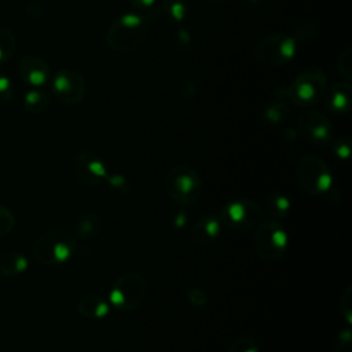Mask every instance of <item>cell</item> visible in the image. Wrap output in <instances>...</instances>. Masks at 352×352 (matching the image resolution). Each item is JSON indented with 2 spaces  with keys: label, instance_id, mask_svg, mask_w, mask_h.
Here are the masks:
<instances>
[{
  "label": "cell",
  "instance_id": "obj_6",
  "mask_svg": "<svg viewBox=\"0 0 352 352\" xmlns=\"http://www.w3.org/2000/svg\"><path fill=\"white\" fill-rule=\"evenodd\" d=\"M297 52V40L285 33H276L261 40L253 50L254 59L264 66H283Z\"/></svg>",
  "mask_w": 352,
  "mask_h": 352
},
{
  "label": "cell",
  "instance_id": "obj_20",
  "mask_svg": "<svg viewBox=\"0 0 352 352\" xmlns=\"http://www.w3.org/2000/svg\"><path fill=\"white\" fill-rule=\"evenodd\" d=\"M23 109L30 113V114H41L44 113L48 106H50V96L38 89V88H32L30 91H28L23 96Z\"/></svg>",
  "mask_w": 352,
  "mask_h": 352
},
{
  "label": "cell",
  "instance_id": "obj_19",
  "mask_svg": "<svg viewBox=\"0 0 352 352\" xmlns=\"http://www.w3.org/2000/svg\"><path fill=\"white\" fill-rule=\"evenodd\" d=\"M289 114V106L283 96L271 99L267 102L260 113V118L263 122L270 125L280 124Z\"/></svg>",
  "mask_w": 352,
  "mask_h": 352
},
{
  "label": "cell",
  "instance_id": "obj_13",
  "mask_svg": "<svg viewBox=\"0 0 352 352\" xmlns=\"http://www.w3.org/2000/svg\"><path fill=\"white\" fill-rule=\"evenodd\" d=\"M16 73L30 88H40L51 78L48 63L38 55H23L18 62Z\"/></svg>",
  "mask_w": 352,
  "mask_h": 352
},
{
  "label": "cell",
  "instance_id": "obj_23",
  "mask_svg": "<svg viewBox=\"0 0 352 352\" xmlns=\"http://www.w3.org/2000/svg\"><path fill=\"white\" fill-rule=\"evenodd\" d=\"M16 51V36L8 28H0V66L7 63Z\"/></svg>",
  "mask_w": 352,
  "mask_h": 352
},
{
  "label": "cell",
  "instance_id": "obj_12",
  "mask_svg": "<svg viewBox=\"0 0 352 352\" xmlns=\"http://www.w3.org/2000/svg\"><path fill=\"white\" fill-rule=\"evenodd\" d=\"M73 169L77 180L88 187H95L100 184V182L107 175L104 161L98 154L88 150L80 151L74 157Z\"/></svg>",
  "mask_w": 352,
  "mask_h": 352
},
{
  "label": "cell",
  "instance_id": "obj_7",
  "mask_svg": "<svg viewBox=\"0 0 352 352\" xmlns=\"http://www.w3.org/2000/svg\"><path fill=\"white\" fill-rule=\"evenodd\" d=\"M144 296V279L138 272H125L114 280L109 293V301L120 311H132L143 302Z\"/></svg>",
  "mask_w": 352,
  "mask_h": 352
},
{
  "label": "cell",
  "instance_id": "obj_18",
  "mask_svg": "<svg viewBox=\"0 0 352 352\" xmlns=\"http://www.w3.org/2000/svg\"><path fill=\"white\" fill-rule=\"evenodd\" d=\"M102 230V219L96 213L80 214L73 226V235L81 239L95 238Z\"/></svg>",
  "mask_w": 352,
  "mask_h": 352
},
{
  "label": "cell",
  "instance_id": "obj_5",
  "mask_svg": "<svg viewBox=\"0 0 352 352\" xmlns=\"http://www.w3.org/2000/svg\"><path fill=\"white\" fill-rule=\"evenodd\" d=\"M297 179L304 191L312 195L326 194L333 186L327 164L315 154L304 155L297 165Z\"/></svg>",
  "mask_w": 352,
  "mask_h": 352
},
{
  "label": "cell",
  "instance_id": "obj_26",
  "mask_svg": "<svg viewBox=\"0 0 352 352\" xmlns=\"http://www.w3.org/2000/svg\"><path fill=\"white\" fill-rule=\"evenodd\" d=\"M316 30H318V26L311 22V21H302L300 23H297L294 26V38L296 40H301V41H305V40H309L312 38L315 34H316Z\"/></svg>",
  "mask_w": 352,
  "mask_h": 352
},
{
  "label": "cell",
  "instance_id": "obj_15",
  "mask_svg": "<svg viewBox=\"0 0 352 352\" xmlns=\"http://www.w3.org/2000/svg\"><path fill=\"white\" fill-rule=\"evenodd\" d=\"M352 89L351 84L345 81L334 82L326 94V106L336 114L348 113L351 110Z\"/></svg>",
  "mask_w": 352,
  "mask_h": 352
},
{
  "label": "cell",
  "instance_id": "obj_31",
  "mask_svg": "<svg viewBox=\"0 0 352 352\" xmlns=\"http://www.w3.org/2000/svg\"><path fill=\"white\" fill-rule=\"evenodd\" d=\"M187 297H188V300H190L194 305H197V307H202V305H205L206 301H208V294H206L202 289H198V287L188 289Z\"/></svg>",
  "mask_w": 352,
  "mask_h": 352
},
{
  "label": "cell",
  "instance_id": "obj_8",
  "mask_svg": "<svg viewBox=\"0 0 352 352\" xmlns=\"http://www.w3.org/2000/svg\"><path fill=\"white\" fill-rule=\"evenodd\" d=\"M287 231L275 220H268L256 226L253 245L260 257L265 260H278L287 248Z\"/></svg>",
  "mask_w": 352,
  "mask_h": 352
},
{
  "label": "cell",
  "instance_id": "obj_29",
  "mask_svg": "<svg viewBox=\"0 0 352 352\" xmlns=\"http://www.w3.org/2000/svg\"><path fill=\"white\" fill-rule=\"evenodd\" d=\"M333 151L334 154L341 158V160H346L351 154V142L348 138H341L338 139L334 146H333Z\"/></svg>",
  "mask_w": 352,
  "mask_h": 352
},
{
  "label": "cell",
  "instance_id": "obj_16",
  "mask_svg": "<svg viewBox=\"0 0 352 352\" xmlns=\"http://www.w3.org/2000/svg\"><path fill=\"white\" fill-rule=\"evenodd\" d=\"M77 309L85 318L102 319L109 315L110 305L103 297L98 294H85L77 302Z\"/></svg>",
  "mask_w": 352,
  "mask_h": 352
},
{
  "label": "cell",
  "instance_id": "obj_28",
  "mask_svg": "<svg viewBox=\"0 0 352 352\" xmlns=\"http://www.w3.org/2000/svg\"><path fill=\"white\" fill-rule=\"evenodd\" d=\"M338 70L346 80L352 78V50L351 48H346L341 54L338 59Z\"/></svg>",
  "mask_w": 352,
  "mask_h": 352
},
{
  "label": "cell",
  "instance_id": "obj_24",
  "mask_svg": "<svg viewBox=\"0 0 352 352\" xmlns=\"http://www.w3.org/2000/svg\"><path fill=\"white\" fill-rule=\"evenodd\" d=\"M228 352H260V348L252 337L239 336L232 341Z\"/></svg>",
  "mask_w": 352,
  "mask_h": 352
},
{
  "label": "cell",
  "instance_id": "obj_21",
  "mask_svg": "<svg viewBox=\"0 0 352 352\" xmlns=\"http://www.w3.org/2000/svg\"><path fill=\"white\" fill-rule=\"evenodd\" d=\"M290 199L280 192H272L265 202V210L275 219L286 217L290 212Z\"/></svg>",
  "mask_w": 352,
  "mask_h": 352
},
{
  "label": "cell",
  "instance_id": "obj_32",
  "mask_svg": "<svg viewBox=\"0 0 352 352\" xmlns=\"http://www.w3.org/2000/svg\"><path fill=\"white\" fill-rule=\"evenodd\" d=\"M208 1L214 3V4H220V3H224V1H227V0H208Z\"/></svg>",
  "mask_w": 352,
  "mask_h": 352
},
{
  "label": "cell",
  "instance_id": "obj_17",
  "mask_svg": "<svg viewBox=\"0 0 352 352\" xmlns=\"http://www.w3.org/2000/svg\"><path fill=\"white\" fill-rule=\"evenodd\" d=\"M29 268V260L16 250H8L0 256V274L8 278L23 274Z\"/></svg>",
  "mask_w": 352,
  "mask_h": 352
},
{
  "label": "cell",
  "instance_id": "obj_3",
  "mask_svg": "<svg viewBox=\"0 0 352 352\" xmlns=\"http://www.w3.org/2000/svg\"><path fill=\"white\" fill-rule=\"evenodd\" d=\"M326 88L327 78L324 72L320 67L312 66L296 76L286 89V96L300 107H309L323 98Z\"/></svg>",
  "mask_w": 352,
  "mask_h": 352
},
{
  "label": "cell",
  "instance_id": "obj_9",
  "mask_svg": "<svg viewBox=\"0 0 352 352\" xmlns=\"http://www.w3.org/2000/svg\"><path fill=\"white\" fill-rule=\"evenodd\" d=\"M52 94L55 99L65 106L78 104L87 94L84 77L74 69L62 67L52 77Z\"/></svg>",
  "mask_w": 352,
  "mask_h": 352
},
{
  "label": "cell",
  "instance_id": "obj_10",
  "mask_svg": "<svg viewBox=\"0 0 352 352\" xmlns=\"http://www.w3.org/2000/svg\"><path fill=\"white\" fill-rule=\"evenodd\" d=\"M220 220L234 230H250L261 220V209L250 199L239 198L224 205Z\"/></svg>",
  "mask_w": 352,
  "mask_h": 352
},
{
  "label": "cell",
  "instance_id": "obj_25",
  "mask_svg": "<svg viewBox=\"0 0 352 352\" xmlns=\"http://www.w3.org/2000/svg\"><path fill=\"white\" fill-rule=\"evenodd\" d=\"M16 219L12 210L7 206L0 205V238L8 235L15 227Z\"/></svg>",
  "mask_w": 352,
  "mask_h": 352
},
{
  "label": "cell",
  "instance_id": "obj_30",
  "mask_svg": "<svg viewBox=\"0 0 352 352\" xmlns=\"http://www.w3.org/2000/svg\"><path fill=\"white\" fill-rule=\"evenodd\" d=\"M128 1L139 14H142L146 18L148 16L150 12H153L154 4H155V0H128Z\"/></svg>",
  "mask_w": 352,
  "mask_h": 352
},
{
  "label": "cell",
  "instance_id": "obj_22",
  "mask_svg": "<svg viewBox=\"0 0 352 352\" xmlns=\"http://www.w3.org/2000/svg\"><path fill=\"white\" fill-rule=\"evenodd\" d=\"M160 12L173 22H183L188 14V4L186 0H162Z\"/></svg>",
  "mask_w": 352,
  "mask_h": 352
},
{
  "label": "cell",
  "instance_id": "obj_11",
  "mask_svg": "<svg viewBox=\"0 0 352 352\" xmlns=\"http://www.w3.org/2000/svg\"><path fill=\"white\" fill-rule=\"evenodd\" d=\"M297 128L301 136L315 146H327L331 140L333 128L329 118L315 110H308L300 114Z\"/></svg>",
  "mask_w": 352,
  "mask_h": 352
},
{
  "label": "cell",
  "instance_id": "obj_1",
  "mask_svg": "<svg viewBox=\"0 0 352 352\" xmlns=\"http://www.w3.org/2000/svg\"><path fill=\"white\" fill-rule=\"evenodd\" d=\"M148 34V19L139 12H126L113 21L106 32V44L116 52L139 48Z\"/></svg>",
  "mask_w": 352,
  "mask_h": 352
},
{
  "label": "cell",
  "instance_id": "obj_27",
  "mask_svg": "<svg viewBox=\"0 0 352 352\" xmlns=\"http://www.w3.org/2000/svg\"><path fill=\"white\" fill-rule=\"evenodd\" d=\"M14 84L11 78L0 69V102L7 103L14 98Z\"/></svg>",
  "mask_w": 352,
  "mask_h": 352
},
{
  "label": "cell",
  "instance_id": "obj_4",
  "mask_svg": "<svg viewBox=\"0 0 352 352\" xmlns=\"http://www.w3.org/2000/svg\"><path fill=\"white\" fill-rule=\"evenodd\" d=\"M165 188L175 202L180 205H192L201 195L202 183L199 175L192 168L177 165L168 172Z\"/></svg>",
  "mask_w": 352,
  "mask_h": 352
},
{
  "label": "cell",
  "instance_id": "obj_2",
  "mask_svg": "<svg viewBox=\"0 0 352 352\" xmlns=\"http://www.w3.org/2000/svg\"><path fill=\"white\" fill-rule=\"evenodd\" d=\"M77 248L76 236L62 228L50 230L41 234L33 243L32 253L37 263L58 265L69 261Z\"/></svg>",
  "mask_w": 352,
  "mask_h": 352
},
{
  "label": "cell",
  "instance_id": "obj_14",
  "mask_svg": "<svg viewBox=\"0 0 352 352\" xmlns=\"http://www.w3.org/2000/svg\"><path fill=\"white\" fill-rule=\"evenodd\" d=\"M221 234V220L216 214H204L191 230V241L195 246H209Z\"/></svg>",
  "mask_w": 352,
  "mask_h": 352
}]
</instances>
